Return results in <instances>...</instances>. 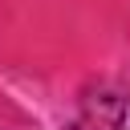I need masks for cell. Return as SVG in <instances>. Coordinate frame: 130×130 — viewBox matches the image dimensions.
I'll return each instance as SVG.
<instances>
[{"mask_svg": "<svg viewBox=\"0 0 130 130\" xmlns=\"http://www.w3.org/2000/svg\"><path fill=\"white\" fill-rule=\"evenodd\" d=\"M122 118H126V98L118 89H98L81 98L73 130H122Z\"/></svg>", "mask_w": 130, "mask_h": 130, "instance_id": "cell-1", "label": "cell"}]
</instances>
